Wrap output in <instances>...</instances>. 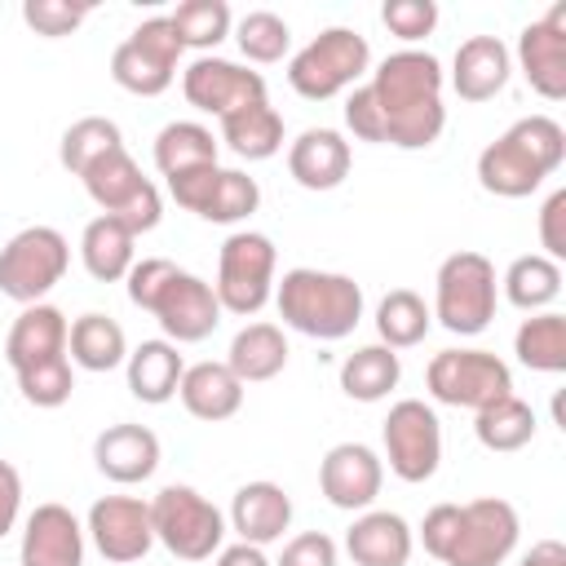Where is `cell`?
<instances>
[{
	"instance_id": "8992f818",
	"label": "cell",
	"mask_w": 566,
	"mask_h": 566,
	"mask_svg": "<svg viewBox=\"0 0 566 566\" xmlns=\"http://www.w3.org/2000/svg\"><path fill=\"white\" fill-rule=\"evenodd\" d=\"M274 265H279V252H274L270 234L234 230L217 252L212 292L221 301V314H239V318L261 314L265 301L274 296Z\"/></svg>"
},
{
	"instance_id": "7a4b0ae2",
	"label": "cell",
	"mask_w": 566,
	"mask_h": 566,
	"mask_svg": "<svg viewBox=\"0 0 566 566\" xmlns=\"http://www.w3.org/2000/svg\"><path fill=\"white\" fill-rule=\"evenodd\" d=\"M279 318L314 340H345L363 318V287L349 274L296 265L274 283Z\"/></svg>"
},
{
	"instance_id": "f907efd6",
	"label": "cell",
	"mask_w": 566,
	"mask_h": 566,
	"mask_svg": "<svg viewBox=\"0 0 566 566\" xmlns=\"http://www.w3.org/2000/svg\"><path fill=\"white\" fill-rule=\"evenodd\" d=\"M274 566H336V539L323 531H301L283 544Z\"/></svg>"
},
{
	"instance_id": "4316f807",
	"label": "cell",
	"mask_w": 566,
	"mask_h": 566,
	"mask_svg": "<svg viewBox=\"0 0 566 566\" xmlns=\"http://www.w3.org/2000/svg\"><path fill=\"white\" fill-rule=\"evenodd\" d=\"M226 367L239 376V385L274 380L287 367V336L279 323H248L234 332L226 349Z\"/></svg>"
},
{
	"instance_id": "6da1fadb",
	"label": "cell",
	"mask_w": 566,
	"mask_h": 566,
	"mask_svg": "<svg viewBox=\"0 0 566 566\" xmlns=\"http://www.w3.org/2000/svg\"><path fill=\"white\" fill-rule=\"evenodd\" d=\"M442 62L424 49H398L389 53L371 80V106L380 124V146L398 150H424L442 137L447 128V106H442Z\"/></svg>"
},
{
	"instance_id": "836d02e7",
	"label": "cell",
	"mask_w": 566,
	"mask_h": 566,
	"mask_svg": "<svg viewBox=\"0 0 566 566\" xmlns=\"http://www.w3.org/2000/svg\"><path fill=\"white\" fill-rule=\"evenodd\" d=\"M203 164H217V137L208 124H195V119H172L159 128L155 137V168L164 177H177V172H190V168H203Z\"/></svg>"
},
{
	"instance_id": "ba28073f",
	"label": "cell",
	"mask_w": 566,
	"mask_h": 566,
	"mask_svg": "<svg viewBox=\"0 0 566 566\" xmlns=\"http://www.w3.org/2000/svg\"><path fill=\"white\" fill-rule=\"evenodd\" d=\"M424 385L442 407L482 411L513 394V371L491 349H442L429 358Z\"/></svg>"
},
{
	"instance_id": "5bb4252c",
	"label": "cell",
	"mask_w": 566,
	"mask_h": 566,
	"mask_svg": "<svg viewBox=\"0 0 566 566\" xmlns=\"http://www.w3.org/2000/svg\"><path fill=\"white\" fill-rule=\"evenodd\" d=\"M150 314H155V323L164 327V336H168L172 345H195V340H208V336L217 332V323H221V301H217L212 283H203V279L190 274V270H177V274L164 283V292L155 296Z\"/></svg>"
},
{
	"instance_id": "816d5d0a",
	"label": "cell",
	"mask_w": 566,
	"mask_h": 566,
	"mask_svg": "<svg viewBox=\"0 0 566 566\" xmlns=\"http://www.w3.org/2000/svg\"><path fill=\"white\" fill-rule=\"evenodd\" d=\"M539 256L548 261H566V190H553L539 208Z\"/></svg>"
},
{
	"instance_id": "74e56055",
	"label": "cell",
	"mask_w": 566,
	"mask_h": 566,
	"mask_svg": "<svg viewBox=\"0 0 566 566\" xmlns=\"http://www.w3.org/2000/svg\"><path fill=\"white\" fill-rule=\"evenodd\" d=\"M80 181H84L88 199L111 217V212H119V208L142 190V181H146V177H142V168H137V159L119 146V150L102 155V159H97Z\"/></svg>"
},
{
	"instance_id": "f5cc1de1",
	"label": "cell",
	"mask_w": 566,
	"mask_h": 566,
	"mask_svg": "<svg viewBox=\"0 0 566 566\" xmlns=\"http://www.w3.org/2000/svg\"><path fill=\"white\" fill-rule=\"evenodd\" d=\"M18 513H22V473L0 460V539L18 526Z\"/></svg>"
},
{
	"instance_id": "8d00e7d4",
	"label": "cell",
	"mask_w": 566,
	"mask_h": 566,
	"mask_svg": "<svg viewBox=\"0 0 566 566\" xmlns=\"http://www.w3.org/2000/svg\"><path fill=\"white\" fill-rule=\"evenodd\" d=\"M119 146H124V137H119V124H115V119H106V115H84V119H75V124L62 133L57 159H62V168H66L71 177H84L102 155H111V150H119Z\"/></svg>"
},
{
	"instance_id": "e0dca14e",
	"label": "cell",
	"mask_w": 566,
	"mask_h": 566,
	"mask_svg": "<svg viewBox=\"0 0 566 566\" xmlns=\"http://www.w3.org/2000/svg\"><path fill=\"white\" fill-rule=\"evenodd\" d=\"M22 566H84V526L66 504H35L22 522Z\"/></svg>"
},
{
	"instance_id": "3957f363",
	"label": "cell",
	"mask_w": 566,
	"mask_h": 566,
	"mask_svg": "<svg viewBox=\"0 0 566 566\" xmlns=\"http://www.w3.org/2000/svg\"><path fill=\"white\" fill-rule=\"evenodd\" d=\"M367 66H371L367 35H358L354 27H327L305 49L292 53L287 84L305 102H327V97H336L345 88H358V80L367 75Z\"/></svg>"
},
{
	"instance_id": "bcb514c9",
	"label": "cell",
	"mask_w": 566,
	"mask_h": 566,
	"mask_svg": "<svg viewBox=\"0 0 566 566\" xmlns=\"http://www.w3.org/2000/svg\"><path fill=\"white\" fill-rule=\"evenodd\" d=\"M172 274H177V265H172L168 256H142V261H133V270H128V301L150 314L155 296L164 292V283H168Z\"/></svg>"
},
{
	"instance_id": "484cf974",
	"label": "cell",
	"mask_w": 566,
	"mask_h": 566,
	"mask_svg": "<svg viewBox=\"0 0 566 566\" xmlns=\"http://www.w3.org/2000/svg\"><path fill=\"white\" fill-rule=\"evenodd\" d=\"M124 371H128V389L137 402L146 407H164L168 398H177V385H181V354L172 340H142L137 349H128L124 358Z\"/></svg>"
},
{
	"instance_id": "60d3db41",
	"label": "cell",
	"mask_w": 566,
	"mask_h": 566,
	"mask_svg": "<svg viewBox=\"0 0 566 566\" xmlns=\"http://www.w3.org/2000/svg\"><path fill=\"white\" fill-rule=\"evenodd\" d=\"M256 203H261L256 177H248L243 168H221V177H217V186H212V199H208V208H203L199 217H203V221H217V226H234V221L252 217Z\"/></svg>"
},
{
	"instance_id": "603a6c76",
	"label": "cell",
	"mask_w": 566,
	"mask_h": 566,
	"mask_svg": "<svg viewBox=\"0 0 566 566\" xmlns=\"http://www.w3.org/2000/svg\"><path fill=\"white\" fill-rule=\"evenodd\" d=\"M66 332H71V323H66V314L57 305H44V301L40 305H22V314L13 318L9 340H4L9 367L22 371V367H35L44 358H62L66 354Z\"/></svg>"
},
{
	"instance_id": "7402d4cb",
	"label": "cell",
	"mask_w": 566,
	"mask_h": 566,
	"mask_svg": "<svg viewBox=\"0 0 566 566\" xmlns=\"http://www.w3.org/2000/svg\"><path fill=\"white\" fill-rule=\"evenodd\" d=\"M349 164H354L349 142L336 128H305L287 146V172L305 190H336L349 177Z\"/></svg>"
},
{
	"instance_id": "681fc988",
	"label": "cell",
	"mask_w": 566,
	"mask_h": 566,
	"mask_svg": "<svg viewBox=\"0 0 566 566\" xmlns=\"http://www.w3.org/2000/svg\"><path fill=\"white\" fill-rule=\"evenodd\" d=\"M455 535H460V504H433V509L424 513V522H420V544H424V553L438 557V562H447Z\"/></svg>"
},
{
	"instance_id": "d4e9b609",
	"label": "cell",
	"mask_w": 566,
	"mask_h": 566,
	"mask_svg": "<svg viewBox=\"0 0 566 566\" xmlns=\"http://www.w3.org/2000/svg\"><path fill=\"white\" fill-rule=\"evenodd\" d=\"M478 186L486 195H500V199H526V195H535L544 186V172L509 133H500L478 155Z\"/></svg>"
},
{
	"instance_id": "11a10c76",
	"label": "cell",
	"mask_w": 566,
	"mask_h": 566,
	"mask_svg": "<svg viewBox=\"0 0 566 566\" xmlns=\"http://www.w3.org/2000/svg\"><path fill=\"white\" fill-rule=\"evenodd\" d=\"M517 566H566V544L562 539H539V544H531V553H522Z\"/></svg>"
},
{
	"instance_id": "277c9868",
	"label": "cell",
	"mask_w": 566,
	"mask_h": 566,
	"mask_svg": "<svg viewBox=\"0 0 566 566\" xmlns=\"http://www.w3.org/2000/svg\"><path fill=\"white\" fill-rule=\"evenodd\" d=\"M495 301H500V279L495 265L482 252H451L438 265L433 279V318L455 332V336H478L491 327L495 318Z\"/></svg>"
},
{
	"instance_id": "b9f144b4",
	"label": "cell",
	"mask_w": 566,
	"mask_h": 566,
	"mask_svg": "<svg viewBox=\"0 0 566 566\" xmlns=\"http://www.w3.org/2000/svg\"><path fill=\"white\" fill-rule=\"evenodd\" d=\"M13 376H18L22 398H27L31 407H44V411L71 402V394H75V371H71V358H66V354H62V358H44V363H35V367H22V371H13Z\"/></svg>"
},
{
	"instance_id": "4dcf8cb0",
	"label": "cell",
	"mask_w": 566,
	"mask_h": 566,
	"mask_svg": "<svg viewBox=\"0 0 566 566\" xmlns=\"http://www.w3.org/2000/svg\"><path fill=\"white\" fill-rule=\"evenodd\" d=\"M402 380V363L398 349L389 345H363L340 363V389L354 402H380L389 398V389H398Z\"/></svg>"
},
{
	"instance_id": "d6a6232c",
	"label": "cell",
	"mask_w": 566,
	"mask_h": 566,
	"mask_svg": "<svg viewBox=\"0 0 566 566\" xmlns=\"http://www.w3.org/2000/svg\"><path fill=\"white\" fill-rule=\"evenodd\" d=\"M500 287H504V301L509 305H517L526 314H539V310H548L562 296V265L548 261V256H539V252H526V256L509 261Z\"/></svg>"
},
{
	"instance_id": "30bf717a",
	"label": "cell",
	"mask_w": 566,
	"mask_h": 566,
	"mask_svg": "<svg viewBox=\"0 0 566 566\" xmlns=\"http://www.w3.org/2000/svg\"><path fill=\"white\" fill-rule=\"evenodd\" d=\"M380 438H385V460H389V473L402 478V482H429L442 464V424H438V411L420 398H402L389 407L385 424H380Z\"/></svg>"
},
{
	"instance_id": "7c38bea8",
	"label": "cell",
	"mask_w": 566,
	"mask_h": 566,
	"mask_svg": "<svg viewBox=\"0 0 566 566\" xmlns=\"http://www.w3.org/2000/svg\"><path fill=\"white\" fill-rule=\"evenodd\" d=\"M84 535L93 539V548L106 562L133 566L155 548L150 504L137 495H102V500H93V509L84 517Z\"/></svg>"
},
{
	"instance_id": "ffe728a7",
	"label": "cell",
	"mask_w": 566,
	"mask_h": 566,
	"mask_svg": "<svg viewBox=\"0 0 566 566\" xmlns=\"http://www.w3.org/2000/svg\"><path fill=\"white\" fill-rule=\"evenodd\" d=\"M292 526V495L279 486V482H243L230 500V531L243 539V544H274L283 539V531Z\"/></svg>"
},
{
	"instance_id": "9c48e42d",
	"label": "cell",
	"mask_w": 566,
	"mask_h": 566,
	"mask_svg": "<svg viewBox=\"0 0 566 566\" xmlns=\"http://www.w3.org/2000/svg\"><path fill=\"white\" fill-rule=\"evenodd\" d=\"M181 40L168 22V13L159 18H146L133 27V35L111 53V80L124 88V93H137V97H159L172 75H177V62H181Z\"/></svg>"
},
{
	"instance_id": "ac0fdd59",
	"label": "cell",
	"mask_w": 566,
	"mask_h": 566,
	"mask_svg": "<svg viewBox=\"0 0 566 566\" xmlns=\"http://www.w3.org/2000/svg\"><path fill=\"white\" fill-rule=\"evenodd\" d=\"M513 75V53L500 35H469L451 62V88L460 102H491Z\"/></svg>"
},
{
	"instance_id": "9a60e30c",
	"label": "cell",
	"mask_w": 566,
	"mask_h": 566,
	"mask_svg": "<svg viewBox=\"0 0 566 566\" xmlns=\"http://www.w3.org/2000/svg\"><path fill=\"white\" fill-rule=\"evenodd\" d=\"M385 486V460L367 442H336L318 464V491L332 509L363 513Z\"/></svg>"
},
{
	"instance_id": "f1b7e54d",
	"label": "cell",
	"mask_w": 566,
	"mask_h": 566,
	"mask_svg": "<svg viewBox=\"0 0 566 566\" xmlns=\"http://www.w3.org/2000/svg\"><path fill=\"white\" fill-rule=\"evenodd\" d=\"M66 349H71V363L84 367V371H115L128 358V336L111 314L88 310L71 323Z\"/></svg>"
},
{
	"instance_id": "8fae6325",
	"label": "cell",
	"mask_w": 566,
	"mask_h": 566,
	"mask_svg": "<svg viewBox=\"0 0 566 566\" xmlns=\"http://www.w3.org/2000/svg\"><path fill=\"white\" fill-rule=\"evenodd\" d=\"M522 522L517 509L500 495H482L460 504V535L447 553V566H504L517 548Z\"/></svg>"
},
{
	"instance_id": "2e32d148",
	"label": "cell",
	"mask_w": 566,
	"mask_h": 566,
	"mask_svg": "<svg viewBox=\"0 0 566 566\" xmlns=\"http://www.w3.org/2000/svg\"><path fill=\"white\" fill-rule=\"evenodd\" d=\"M517 66L544 102L566 97V4H553L517 35Z\"/></svg>"
},
{
	"instance_id": "5b68a950",
	"label": "cell",
	"mask_w": 566,
	"mask_h": 566,
	"mask_svg": "<svg viewBox=\"0 0 566 566\" xmlns=\"http://www.w3.org/2000/svg\"><path fill=\"white\" fill-rule=\"evenodd\" d=\"M150 526H155V544H164L181 562H208L226 544L221 509L208 495H199L195 486H181V482H168L150 500Z\"/></svg>"
},
{
	"instance_id": "7bdbcfd3",
	"label": "cell",
	"mask_w": 566,
	"mask_h": 566,
	"mask_svg": "<svg viewBox=\"0 0 566 566\" xmlns=\"http://www.w3.org/2000/svg\"><path fill=\"white\" fill-rule=\"evenodd\" d=\"M509 137L539 164L544 177L557 172L562 159H566V128H562L553 115H526V119H517V124L509 128Z\"/></svg>"
},
{
	"instance_id": "c3c4849f",
	"label": "cell",
	"mask_w": 566,
	"mask_h": 566,
	"mask_svg": "<svg viewBox=\"0 0 566 566\" xmlns=\"http://www.w3.org/2000/svg\"><path fill=\"white\" fill-rule=\"evenodd\" d=\"M111 217H115L133 239H137V234H150V230L159 226V217H164V195H159V186L146 177L142 190H137L119 212H111Z\"/></svg>"
},
{
	"instance_id": "e575fe53",
	"label": "cell",
	"mask_w": 566,
	"mask_h": 566,
	"mask_svg": "<svg viewBox=\"0 0 566 566\" xmlns=\"http://www.w3.org/2000/svg\"><path fill=\"white\" fill-rule=\"evenodd\" d=\"M429 327H433V314H429L420 292L394 287L389 296H380V305H376V336H380V345L411 349V345H420L429 336Z\"/></svg>"
},
{
	"instance_id": "44dd1931",
	"label": "cell",
	"mask_w": 566,
	"mask_h": 566,
	"mask_svg": "<svg viewBox=\"0 0 566 566\" xmlns=\"http://www.w3.org/2000/svg\"><path fill=\"white\" fill-rule=\"evenodd\" d=\"M411 548H416V535L407 517L389 509H363L345 531V553L354 557V566H407Z\"/></svg>"
},
{
	"instance_id": "db71d44e",
	"label": "cell",
	"mask_w": 566,
	"mask_h": 566,
	"mask_svg": "<svg viewBox=\"0 0 566 566\" xmlns=\"http://www.w3.org/2000/svg\"><path fill=\"white\" fill-rule=\"evenodd\" d=\"M212 566H274V562L265 557V548L239 539V544H221V553H217Z\"/></svg>"
},
{
	"instance_id": "f6af8a7d",
	"label": "cell",
	"mask_w": 566,
	"mask_h": 566,
	"mask_svg": "<svg viewBox=\"0 0 566 566\" xmlns=\"http://www.w3.org/2000/svg\"><path fill=\"white\" fill-rule=\"evenodd\" d=\"M380 22H385L398 40L416 44V40L433 35V27H438V4H433V0H385V4H380Z\"/></svg>"
},
{
	"instance_id": "83f0119b",
	"label": "cell",
	"mask_w": 566,
	"mask_h": 566,
	"mask_svg": "<svg viewBox=\"0 0 566 566\" xmlns=\"http://www.w3.org/2000/svg\"><path fill=\"white\" fill-rule=\"evenodd\" d=\"M221 142L239 155V159H274L283 150V115L270 106V97L248 102L230 115H221Z\"/></svg>"
},
{
	"instance_id": "f546056e",
	"label": "cell",
	"mask_w": 566,
	"mask_h": 566,
	"mask_svg": "<svg viewBox=\"0 0 566 566\" xmlns=\"http://www.w3.org/2000/svg\"><path fill=\"white\" fill-rule=\"evenodd\" d=\"M133 234L115 221V217H93L88 226H84V234H80V261H84V270L97 279V283H119V279H128V270H133Z\"/></svg>"
},
{
	"instance_id": "7dc6e473",
	"label": "cell",
	"mask_w": 566,
	"mask_h": 566,
	"mask_svg": "<svg viewBox=\"0 0 566 566\" xmlns=\"http://www.w3.org/2000/svg\"><path fill=\"white\" fill-rule=\"evenodd\" d=\"M221 177V164H203V168H190V172H177V177H164L168 181V195L186 208V212H203L208 199H212V186Z\"/></svg>"
},
{
	"instance_id": "52a82bcc",
	"label": "cell",
	"mask_w": 566,
	"mask_h": 566,
	"mask_svg": "<svg viewBox=\"0 0 566 566\" xmlns=\"http://www.w3.org/2000/svg\"><path fill=\"white\" fill-rule=\"evenodd\" d=\"M71 243L53 226H27L0 248V292L18 305H40L66 274Z\"/></svg>"
},
{
	"instance_id": "ab89813d",
	"label": "cell",
	"mask_w": 566,
	"mask_h": 566,
	"mask_svg": "<svg viewBox=\"0 0 566 566\" xmlns=\"http://www.w3.org/2000/svg\"><path fill=\"white\" fill-rule=\"evenodd\" d=\"M234 40H239V53H243L248 62H261V66L283 62L287 49H292V31H287V22H283L279 13H270V9H252V13H243L239 27H234Z\"/></svg>"
},
{
	"instance_id": "1f68e13d",
	"label": "cell",
	"mask_w": 566,
	"mask_h": 566,
	"mask_svg": "<svg viewBox=\"0 0 566 566\" xmlns=\"http://www.w3.org/2000/svg\"><path fill=\"white\" fill-rule=\"evenodd\" d=\"M513 354L531 371L562 376L566 371V318L557 310H539L522 318V327L513 332Z\"/></svg>"
},
{
	"instance_id": "ee69618b",
	"label": "cell",
	"mask_w": 566,
	"mask_h": 566,
	"mask_svg": "<svg viewBox=\"0 0 566 566\" xmlns=\"http://www.w3.org/2000/svg\"><path fill=\"white\" fill-rule=\"evenodd\" d=\"M88 13H93L88 0H22V22L44 40L71 35Z\"/></svg>"
},
{
	"instance_id": "4fadbf2b",
	"label": "cell",
	"mask_w": 566,
	"mask_h": 566,
	"mask_svg": "<svg viewBox=\"0 0 566 566\" xmlns=\"http://www.w3.org/2000/svg\"><path fill=\"white\" fill-rule=\"evenodd\" d=\"M181 93H186V102L195 111L221 119V115H230V111H239L248 102H261L265 97V75L261 71H248V66H239L230 57L203 53V57H195L181 71Z\"/></svg>"
},
{
	"instance_id": "cb8c5ba5",
	"label": "cell",
	"mask_w": 566,
	"mask_h": 566,
	"mask_svg": "<svg viewBox=\"0 0 566 566\" xmlns=\"http://www.w3.org/2000/svg\"><path fill=\"white\" fill-rule=\"evenodd\" d=\"M243 389L248 385H239V376L226 363H195V367L181 371L177 398L195 420L217 424V420H230L243 407Z\"/></svg>"
},
{
	"instance_id": "d590c367",
	"label": "cell",
	"mask_w": 566,
	"mask_h": 566,
	"mask_svg": "<svg viewBox=\"0 0 566 566\" xmlns=\"http://www.w3.org/2000/svg\"><path fill=\"white\" fill-rule=\"evenodd\" d=\"M473 433L486 451H522L535 438V411H531V402L509 394V398L473 411Z\"/></svg>"
},
{
	"instance_id": "f35d334b",
	"label": "cell",
	"mask_w": 566,
	"mask_h": 566,
	"mask_svg": "<svg viewBox=\"0 0 566 566\" xmlns=\"http://www.w3.org/2000/svg\"><path fill=\"white\" fill-rule=\"evenodd\" d=\"M168 22H172L181 49H203V53L217 49V44L230 35V27H234L226 0H181V4L168 13Z\"/></svg>"
},
{
	"instance_id": "d6986e66",
	"label": "cell",
	"mask_w": 566,
	"mask_h": 566,
	"mask_svg": "<svg viewBox=\"0 0 566 566\" xmlns=\"http://www.w3.org/2000/svg\"><path fill=\"white\" fill-rule=\"evenodd\" d=\"M93 464L97 473H106L119 486L146 482L159 469V438L146 424H106L93 442Z\"/></svg>"
}]
</instances>
